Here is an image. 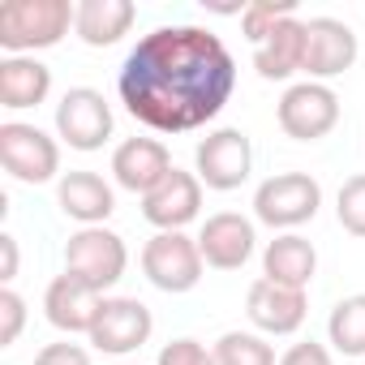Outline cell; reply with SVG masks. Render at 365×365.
I'll return each mask as SVG.
<instances>
[{"instance_id": "obj_1", "label": "cell", "mask_w": 365, "mask_h": 365, "mask_svg": "<svg viewBox=\"0 0 365 365\" xmlns=\"http://www.w3.org/2000/svg\"><path fill=\"white\" fill-rule=\"evenodd\" d=\"M120 103L155 133H190L224 112L237 61L207 26H159L133 43L116 78Z\"/></svg>"}, {"instance_id": "obj_2", "label": "cell", "mask_w": 365, "mask_h": 365, "mask_svg": "<svg viewBox=\"0 0 365 365\" xmlns=\"http://www.w3.org/2000/svg\"><path fill=\"white\" fill-rule=\"evenodd\" d=\"M73 22H78V5H69V0H9L0 9V48L9 56L56 48Z\"/></svg>"}, {"instance_id": "obj_3", "label": "cell", "mask_w": 365, "mask_h": 365, "mask_svg": "<svg viewBox=\"0 0 365 365\" xmlns=\"http://www.w3.org/2000/svg\"><path fill=\"white\" fill-rule=\"evenodd\" d=\"M322 207V185L309 172H275L254 190V220L279 232L309 224Z\"/></svg>"}, {"instance_id": "obj_4", "label": "cell", "mask_w": 365, "mask_h": 365, "mask_svg": "<svg viewBox=\"0 0 365 365\" xmlns=\"http://www.w3.org/2000/svg\"><path fill=\"white\" fill-rule=\"evenodd\" d=\"M202 271H207V258L198 250V237H185V232H155L146 245H142V275L159 288V292H194L202 284Z\"/></svg>"}, {"instance_id": "obj_5", "label": "cell", "mask_w": 365, "mask_h": 365, "mask_svg": "<svg viewBox=\"0 0 365 365\" xmlns=\"http://www.w3.org/2000/svg\"><path fill=\"white\" fill-rule=\"evenodd\" d=\"M0 163L22 185H48L61 172V146L52 133L26 120H5L0 125Z\"/></svg>"}, {"instance_id": "obj_6", "label": "cell", "mask_w": 365, "mask_h": 365, "mask_svg": "<svg viewBox=\"0 0 365 365\" xmlns=\"http://www.w3.org/2000/svg\"><path fill=\"white\" fill-rule=\"evenodd\" d=\"M129 267V250H125V237L112 232V228H78L69 241H65V271L86 279L91 288H112L120 284Z\"/></svg>"}, {"instance_id": "obj_7", "label": "cell", "mask_w": 365, "mask_h": 365, "mask_svg": "<svg viewBox=\"0 0 365 365\" xmlns=\"http://www.w3.org/2000/svg\"><path fill=\"white\" fill-rule=\"evenodd\" d=\"M275 116H279V129H284L288 138H297V142H318V138H327V133L339 125V95H335L327 82H309V78H305V82H297V86L284 91Z\"/></svg>"}, {"instance_id": "obj_8", "label": "cell", "mask_w": 365, "mask_h": 365, "mask_svg": "<svg viewBox=\"0 0 365 365\" xmlns=\"http://www.w3.org/2000/svg\"><path fill=\"white\" fill-rule=\"evenodd\" d=\"M116 129L112 103L103 99V91L95 86H73L65 91V99L56 103V133L65 146L73 150H99Z\"/></svg>"}, {"instance_id": "obj_9", "label": "cell", "mask_w": 365, "mask_h": 365, "mask_svg": "<svg viewBox=\"0 0 365 365\" xmlns=\"http://www.w3.org/2000/svg\"><path fill=\"white\" fill-rule=\"evenodd\" d=\"M198 180L215 194H228V190H241L250 180V168H254V146H250V133L241 129H215L198 142Z\"/></svg>"}, {"instance_id": "obj_10", "label": "cell", "mask_w": 365, "mask_h": 365, "mask_svg": "<svg viewBox=\"0 0 365 365\" xmlns=\"http://www.w3.org/2000/svg\"><path fill=\"white\" fill-rule=\"evenodd\" d=\"M150 331H155V318L138 297H108L91 327V344L108 356H129L150 339Z\"/></svg>"}, {"instance_id": "obj_11", "label": "cell", "mask_w": 365, "mask_h": 365, "mask_svg": "<svg viewBox=\"0 0 365 365\" xmlns=\"http://www.w3.org/2000/svg\"><path fill=\"white\" fill-rule=\"evenodd\" d=\"M356 65V35L339 18H309L305 22V65L309 82H331Z\"/></svg>"}, {"instance_id": "obj_12", "label": "cell", "mask_w": 365, "mask_h": 365, "mask_svg": "<svg viewBox=\"0 0 365 365\" xmlns=\"http://www.w3.org/2000/svg\"><path fill=\"white\" fill-rule=\"evenodd\" d=\"M198 215H202V180H198V172L172 168L163 176V185H155L142 198V220L155 224L159 232H180Z\"/></svg>"}, {"instance_id": "obj_13", "label": "cell", "mask_w": 365, "mask_h": 365, "mask_svg": "<svg viewBox=\"0 0 365 365\" xmlns=\"http://www.w3.org/2000/svg\"><path fill=\"white\" fill-rule=\"evenodd\" d=\"M198 250H202L207 267H215V271H241L254 258V250H258L254 220H245L237 211L207 215V224L198 232Z\"/></svg>"}, {"instance_id": "obj_14", "label": "cell", "mask_w": 365, "mask_h": 365, "mask_svg": "<svg viewBox=\"0 0 365 365\" xmlns=\"http://www.w3.org/2000/svg\"><path fill=\"white\" fill-rule=\"evenodd\" d=\"M103 292L99 288H91L86 279H78V275H56L52 284H48V292H43V314H48V322L56 327V331H65V335H91V327H95V318H99V309H103Z\"/></svg>"}, {"instance_id": "obj_15", "label": "cell", "mask_w": 365, "mask_h": 365, "mask_svg": "<svg viewBox=\"0 0 365 365\" xmlns=\"http://www.w3.org/2000/svg\"><path fill=\"white\" fill-rule=\"evenodd\" d=\"M172 155L159 138H125L116 150H112V176L116 185L146 198L155 185H163V176L172 172Z\"/></svg>"}, {"instance_id": "obj_16", "label": "cell", "mask_w": 365, "mask_h": 365, "mask_svg": "<svg viewBox=\"0 0 365 365\" xmlns=\"http://www.w3.org/2000/svg\"><path fill=\"white\" fill-rule=\"evenodd\" d=\"M245 314L258 331L267 335H292L301 331L305 314H309V301L301 288H284V284H271L267 275L250 284V297H245Z\"/></svg>"}, {"instance_id": "obj_17", "label": "cell", "mask_w": 365, "mask_h": 365, "mask_svg": "<svg viewBox=\"0 0 365 365\" xmlns=\"http://www.w3.org/2000/svg\"><path fill=\"white\" fill-rule=\"evenodd\" d=\"M56 207L82 228H99L116 211V194L99 172H65L56 180Z\"/></svg>"}, {"instance_id": "obj_18", "label": "cell", "mask_w": 365, "mask_h": 365, "mask_svg": "<svg viewBox=\"0 0 365 365\" xmlns=\"http://www.w3.org/2000/svg\"><path fill=\"white\" fill-rule=\"evenodd\" d=\"M314 271H318V250L297 237V232H279L275 241H267L262 250V275L271 284H284V288H309L314 284Z\"/></svg>"}, {"instance_id": "obj_19", "label": "cell", "mask_w": 365, "mask_h": 365, "mask_svg": "<svg viewBox=\"0 0 365 365\" xmlns=\"http://www.w3.org/2000/svg\"><path fill=\"white\" fill-rule=\"evenodd\" d=\"M133 22H138L133 0H82L73 31L86 48H112L133 31Z\"/></svg>"}, {"instance_id": "obj_20", "label": "cell", "mask_w": 365, "mask_h": 365, "mask_svg": "<svg viewBox=\"0 0 365 365\" xmlns=\"http://www.w3.org/2000/svg\"><path fill=\"white\" fill-rule=\"evenodd\" d=\"M301 65H305V22L301 18H284L254 48V69L267 82H284V78L301 73Z\"/></svg>"}, {"instance_id": "obj_21", "label": "cell", "mask_w": 365, "mask_h": 365, "mask_svg": "<svg viewBox=\"0 0 365 365\" xmlns=\"http://www.w3.org/2000/svg\"><path fill=\"white\" fill-rule=\"evenodd\" d=\"M52 95V69L35 56H5L0 61V108L26 112Z\"/></svg>"}, {"instance_id": "obj_22", "label": "cell", "mask_w": 365, "mask_h": 365, "mask_svg": "<svg viewBox=\"0 0 365 365\" xmlns=\"http://www.w3.org/2000/svg\"><path fill=\"white\" fill-rule=\"evenodd\" d=\"M327 339L344 356H365V292L344 297L327 318Z\"/></svg>"}, {"instance_id": "obj_23", "label": "cell", "mask_w": 365, "mask_h": 365, "mask_svg": "<svg viewBox=\"0 0 365 365\" xmlns=\"http://www.w3.org/2000/svg\"><path fill=\"white\" fill-rule=\"evenodd\" d=\"M211 352H215V365H275V348L254 331H228Z\"/></svg>"}, {"instance_id": "obj_24", "label": "cell", "mask_w": 365, "mask_h": 365, "mask_svg": "<svg viewBox=\"0 0 365 365\" xmlns=\"http://www.w3.org/2000/svg\"><path fill=\"white\" fill-rule=\"evenodd\" d=\"M237 18H241L245 39L258 48L284 18H297V0H254V5H241L237 9Z\"/></svg>"}, {"instance_id": "obj_25", "label": "cell", "mask_w": 365, "mask_h": 365, "mask_svg": "<svg viewBox=\"0 0 365 365\" xmlns=\"http://www.w3.org/2000/svg\"><path fill=\"white\" fill-rule=\"evenodd\" d=\"M335 215H339V228H344V232H352V237H365V172L348 176L344 185H339Z\"/></svg>"}, {"instance_id": "obj_26", "label": "cell", "mask_w": 365, "mask_h": 365, "mask_svg": "<svg viewBox=\"0 0 365 365\" xmlns=\"http://www.w3.org/2000/svg\"><path fill=\"white\" fill-rule=\"evenodd\" d=\"M155 365H215V352H211L207 344H198V339H190V335H185V339L163 344Z\"/></svg>"}, {"instance_id": "obj_27", "label": "cell", "mask_w": 365, "mask_h": 365, "mask_svg": "<svg viewBox=\"0 0 365 365\" xmlns=\"http://www.w3.org/2000/svg\"><path fill=\"white\" fill-rule=\"evenodd\" d=\"M0 318H5V327H0V348H9V344H18V335L26 327V301L14 288L0 292Z\"/></svg>"}, {"instance_id": "obj_28", "label": "cell", "mask_w": 365, "mask_h": 365, "mask_svg": "<svg viewBox=\"0 0 365 365\" xmlns=\"http://www.w3.org/2000/svg\"><path fill=\"white\" fill-rule=\"evenodd\" d=\"M279 365H331V348L318 339H301L279 356Z\"/></svg>"}, {"instance_id": "obj_29", "label": "cell", "mask_w": 365, "mask_h": 365, "mask_svg": "<svg viewBox=\"0 0 365 365\" xmlns=\"http://www.w3.org/2000/svg\"><path fill=\"white\" fill-rule=\"evenodd\" d=\"M35 365H91V352L65 339V344H48V348L35 356Z\"/></svg>"}, {"instance_id": "obj_30", "label": "cell", "mask_w": 365, "mask_h": 365, "mask_svg": "<svg viewBox=\"0 0 365 365\" xmlns=\"http://www.w3.org/2000/svg\"><path fill=\"white\" fill-rule=\"evenodd\" d=\"M0 254H5V267H0V279H5V288L18 279V237L0 232Z\"/></svg>"}]
</instances>
